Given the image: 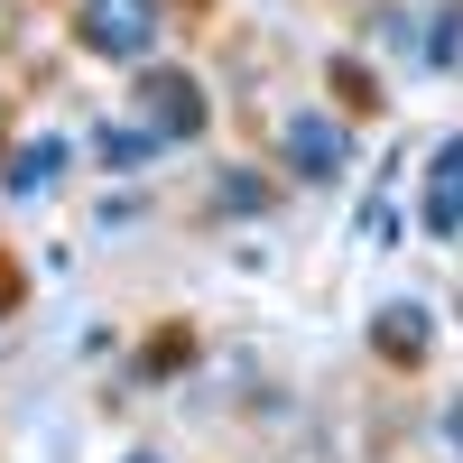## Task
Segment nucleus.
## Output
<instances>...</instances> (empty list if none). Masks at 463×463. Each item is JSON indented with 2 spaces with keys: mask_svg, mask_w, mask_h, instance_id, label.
I'll use <instances>...</instances> for the list:
<instances>
[{
  "mask_svg": "<svg viewBox=\"0 0 463 463\" xmlns=\"http://www.w3.org/2000/svg\"><path fill=\"white\" fill-rule=\"evenodd\" d=\"M74 37H84L93 56H111V65H148V47H158V0H84V10H74Z\"/></svg>",
  "mask_w": 463,
  "mask_h": 463,
  "instance_id": "nucleus-1",
  "label": "nucleus"
},
{
  "mask_svg": "<svg viewBox=\"0 0 463 463\" xmlns=\"http://www.w3.org/2000/svg\"><path fill=\"white\" fill-rule=\"evenodd\" d=\"M130 463H167V454H130Z\"/></svg>",
  "mask_w": 463,
  "mask_h": 463,
  "instance_id": "nucleus-10",
  "label": "nucleus"
},
{
  "mask_svg": "<svg viewBox=\"0 0 463 463\" xmlns=\"http://www.w3.org/2000/svg\"><path fill=\"white\" fill-rule=\"evenodd\" d=\"M279 148H288V167H297L306 185H334L343 167H353V130H343L334 111H297V121L279 130Z\"/></svg>",
  "mask_w": 463,
  "mask_h": 463,
  "instance_id": "nucleus-2",
  "label": "nucleus"
},
{
  "mask_svg": "<svg viewBox=\"0 0 463 463\" xmlns=\"http://www.w3.org/2000/svg\"><path fill=\"white\" fill-rule=\"evenodd\" d=\"M445 445H454V454H463V399H454V408H445Z\"/></svg>",
  "mask_w": 463,
  "mask_h": 463,
  "instance_id": "nucleus-9",
  "label": "nucleus"
},
{
  "mask_svg": "<svg viewBox=\"0 0 463 463\" xmlns=\"http://www.w3.org/2000/svg\"><path fill=\"white\" fill-rule=\"evenodd\" d=\"M427 176H436V185H454V195H463V130H454V139L436 148V167H427Z\"/></svg>",
  "mask_w": 463,
  "mask_h": 463,
  "instance_id": "nucleus-8",
  "label": "nucleus"
},
{
  "mask_svg": "<svg viewBox=\"0 0 463 463\" xmlns=\"http://www.w3.org/2000/svg\"><path fill=\"white\" fill-rule=\"evenodd\" d=\"M56 167H65V139H28L10 167H0V185H10V195H47L56 185Z\"/></svg>",
  "mask_w": 463,
  "mask_h": 463,
  "instance_id": "nucleus-4",
  "label": "nucleus"
},
{
  "mask_svg": "<svg viewBox=\"0 0 463 463\" xmlns=\"http://www.w3.org/2000/svg\"><path fill=\"white\" fill-rule=\"evenodd\" d=\"M93 158L121 167V176H139L148 158H158V139H148V130H93Z\"/></svg>",
  "mask_w": 463,
  "mask_h": 463,
  "instance_id": "nucleus-5",
  "label": "nucleus"
},
{
  "mask_svg": "<svg viewBox=\"0 0 463 463\" xmlns=\"http://www.w3.org/2000/svg\"><path fill=\"white\" fill-rule=\"evenodd\" d=\"M139 111H148V139H204V93L195 74H139Z\"/></svg>",
  "mask_w": 463,
  "mask_h": 463,
  "instance_id": "nucleus-3",
  "label": "nucleus"
},
{
  "mask_svg": "<svg viewBox=\"0 0 463 463\" xmlns=\"http://www.w3.org/2000/svg\"><path fill=\"white\" fill-rule=\"evenodd\" d=\"M427 232H436V241H454V232H463V195H454V185H436V195H427Z\"/></svg>",
  "mask_w": 463,
  "mask_h": 463,
  "instance_id": "nucleus-7",
  "label": "nucleus"
},
{
  "mask_svg": "<svg viewBox=\"0 0 463 463\" xmlns=\"http://www.w3.org/2000/svg\"><path fill=\"white\" fill-rule=\"evenodd\" d=\"M380 353H399V362L427 353V306H390V316H380Z\"/></svg>",
  "mask_w": 463,
  "mask_h": 463,
  "instance_id": "nucleus-6",
  "label": "nucleus"
}]
</instances>
